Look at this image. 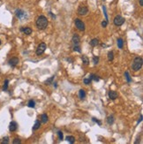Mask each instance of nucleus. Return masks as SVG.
Segmentation results:
<instances>
[{
    "label": "nucleus",
    "instance_id": "f257e3e1",
    "mask_svg": "<svg viewBox=\"0 0 143 144\" xmlns=\"http://www.w3.org/2000/svg\"><path fill=\"white\" fill-rule=\"evenodd\" d=\"M48 26V20L47 18L43 16V15H41L39 16L36 20V27L41 30H43L47 28Z\"/></svg>",
    "mask_w": 143,
    "mask_h": 144
},
{
    "label": "nucleus",
    "instance_id": "f03ea898",
    "mask_svg": "<svg viewBox=\"0 0 143 144\" xmlns=\"http://www.w3.org/2000/svg\"><path fill=\"white\" fill-rule=\"evenodd\" d=\"M142 64H143V60H142V58L141 57H137V58H134L133 60V63H132V68L134 72H137L140 70L141 66H142Z\"/></svg>",
    "mask_w": 143,
    "mask_h": 144
},
{
    "label": "nucleus",
    "instance_id": "7ed1b4c3",
    "mask_svg": "<svg viewBox=\"0 0 143 144\" xmlns=\"http://www.w3.org/2000/svg\"><path fill=\"white\" fill-rule=\"evenodd\" d=\"M74 23H75V27L77 28L78 30H80V31H84L85 30L84 22L82 21V20H81L80 19H76Z\"/></svg>",
    "mask_w": 143,
    "mask_h": 144
},
{
    "label": "nucleus",
    "instance_id": "20e7f679",
    "mask_svg": "<svg viewBox=\"0 0 143 144\" xmlns=\"http://www.w3.org/2000/svg\"><path fill=\"white\" fill-rule=\"evenodd\" d=\"M46 48H47V45H46V43H41L40 44L38 45V47H37V49H36V55H38V56L42 55L44 52V51H45Z\"/></svg>",
    "mask_w": 143,
    "mask_h": 144
},
{
    "label": "nucleus",
    "instance_id": "39448f33",
    "mask_svg": "<svg viewBox=\"0 0 143 144\" xmlns=\"http://www.w3.org/2000/svg\"><path fill=\"white\" fill-rule=\"evenodd\" d=\"M113 22L116 26H122L125 22V19L123 18L122 16H120V15H117L114 18Z\"/></svg>",
    "mask_w": 143,
    "mask_h": 144
},
{
    "label": "nucleus",
    "instance_id": "423d86ee",
    "mask_svg": "<svg viewBox=\"0 0 143 144\" xmlns=\"http://www.w3.org/2000/svg\"><path fill=\"white\" fill-rule=\"evenodd\" d=\"M88 12V7H86V6L81 5V6H80V7L78 8V14L79 15L84 16V15H86Z\"/></svg>",
    "mask_w": 143,
    "mask_h": 144
},
{
    "label": "nucleus",
    "instance_id": "0eeeda50",
    "mask_svg": "<svg viewBox=\"0 0 143 144\" xmlns=\"http://www.w3.org/2000/svg\"><path fill=\"white\" fill-rule=\"evenodd\" d=\"M15 13H16V16H17L19 19H20V20H24V19H25V17H27L26 12H25L24 11H22V10H20V9L16 10Z\"/></svg>",
    "mask_w": 143,
    "mask_h": 144
},
{
    "label": "nucleus",
    "instance_id": "6e6552de",
    "mask_svg": "<svg viewBox=\"0 0 143 144\" xmlns=\"http://www.w3.org/2000/svg\"><path fill=\"white\" fill-rule=\"evenodd\" d=\"M19 58H16V57H14V58H12L11 59L9 60V65H11L12 67H15V66L19 64Z\"/></svg>",
    "mask_w": 143,
    "mask_h": 144
},
{
    "label": "nucleus",
    "instance_id": "1a4fd4ad",
    "mask_svg": "<svg viewBox=\"0 0 143 144\" xmlns=\"http://www.w3.org/2000/svg\"><path fill=\"white\" fill-rule=\"evenodd\" d=\"M18 128V125H17V123L15 122V121H12L10 123V125H9V130L11 131V132H14L16 131Z\"/></svg>",
    "mask_w": 143,
    "mask_h": 144
},
{
    "label": "nucleus",
    "instance_id": "9d476101",
    "mask_svg": "<svg viewBox=\"0 0 143 144\" xmlns=\"http://www.w3.org/2000/svg\"><path fill=\"white\" fill-rule=\"evenodd\" d=\"M72 41H73V43L74 45H79V44H80L81 38H80V36H78V35H74V36H73V39H72Z\"/></svg>",
    "mask_w": 143,
    "mask_h": 144
},
{
    "label": "nucleus",
    "instance_id": "9b49d317",
    "mask_svg": "<svg viewBox=\"0 0 143 144\" xmlns=\"http://www.w3.org/2000/svg\"><path fill=\"white\" fill-rule=\"evenodd\" d=\"M117 93L116 91H113V90H110V92H109V97L111 99V100H115L116 98L117 97Z\"/></svg>",
    "mask_w": 143,
    "mask_h": 144
},
{
    "label": "nucleus",
    "instance_id": "f8f14e48",
    "mask_svg": "<svg viewBox=\"0 0 143 144\" xmlns=\"http://www.w3.org/2000/svg\"><path fill=\"white\" fill-rule=\"evenodd\" d=\"M40 126H41L40 120H36V121L35 122V125L33 126V130L34 131H36V130H38L40 128Z\"/></svg>",
    "mask_w": 143,
    "mask_h": 144
},
{
    "label": "nucleus",
    "instance_id": "ddd939ff",
    "mask_svg": "<svg viewBox=\"0 0 143 144\" xmlns=\"http://www.w3.org/2000/svg\"><path fill=\"white\" fill-rule=\"evenodd\" d=\"M79 97L81 98V100L85 99V97H86V92H85L84 89H81L79 91Z\"/></svg>",
    "mask_w": 143,
    "mask_h": 144
},
{
    "label": "nucleus",
    "instance_id": "4468645a",
    "mask_svg": "<svg viewBox=\"0 0 143 144\" xmlns=\"http://www.w3.org/2000/svg\"><path fill=\"white\" fill-rule=\"evenodd\" d=\"M117 47L119 49H123V46H124V41L122 38H118L117 40Z\"/></svg>",
    "mask_w": 143,
    "mask_h": 144
},
{
    "label": "nucleus",
    "instance_id": "2eb2a0df",
    "mask_svg": "<svg viewBox=\"0 0 143 144\" xmlns=\"http://www.w3.org/2000/svg\"><path fill=\"white\" fill-rule=\"evenodd\" d=\"M20 31L24 32L26 35H30L32 33V29L30 28H20Z\"/></svg>",
    "mask_w": 143,
    "mask_h": 144
},
{
    "label": "nucleus",
    "instance_id": "dca6fc26",
    "mask_svg": "<svg viewBox=\"0 0 143 144\" xmlns=\"http://www.w3.org/2000/svg\"><path fill=\"white\" fill-rule=\"evenodd\" d=\"M81 58H82V62H83V64H84L85 65H88V64H89V58H88L87 56L83 55V56L81 57Z\"/></svg>",
    "mask_w": 143,
    "mask_h": 144
},
{
    "label": "nucleus",
    "instance_id": "f3484780",
    "mask_svg": "<svg viewBox=\"0 0 143 144\" xmlns=\"http://www.w3.org/2000/svg\"><path fill=\"white\" fill-rule=\"evenodd\" d=\"M41 122L42 123H47L48 122V116L47 114H43L41 116Z\"/></svg>",
    "mask_w": 143,
    "mask_h": 144
},
{
    "label": "nucleus",
    "instance_id": "a211bd4d",
    "mask_svg": "<svg viewBox=\"0 0 143 144\" xmlns=\"http://www.w3.org/2000/svg\"><path fill=\"white\" fill-rule=\"evenodd\" d=\"M66 140L68 141V142H70L71 144L74 143V141H75V138H74L73 136H66Z\"/></svg>",
    "mask_w": 143,
    "mask_h": 144
},
{
    "label": "nucleus",
    "instance_id": "6ab92c4d",
    "mask_svg": "<svg viewBox=\"0 0 143 144\" xmlns=\"http://www.w3.org/2000/svg\"><path fill=\"white\" fill-rule=\"evenodd\" d=\"M99 43V41H98V39H96V38H95V39H93L92 41H90V45L91 46H96L97 44Z\"/></svg>",
    "mask_w": 143,
    "mask_h": 144
},
{
    "label": "nucleus",
    "instance_id": "aec40b11",
    "mask_svg": "<svg viewBox=\"0 0 143 144\" xmlns=\"http://www.w3.org/2000/svg\"><path fill=\"white\" fill-rule=\"evenodd\" d=\"M54 79H55V76H52V77H50V79H48L47 80L45 81V84H46V85H50L51 83H53Z\"/></svg>",
    "mask_w": 143,
    "mask_h": 144
},
{
    "label": "nucleus",
    "instance_id": "412c9836",
    "mask_svg": "<svg viewBox=\"0 0 143 144\" xmlns=\"http://www.w3.org/2000/svg\"><path fill=\"white\" fill-rule=\"evenodd\" d=\"M27 106L29 108H35V101L34 100H29L28 104H27Z\"/></svg>",
    "mask_w": 143,
    "mask_h": 144
},
{
    "label": "nucleus",
    "instance_id": "4be33fe9",
    "mask_svg": "<svg viewBox=\"0 0 143 144\" xmlns=\"http://www.w3.org/2000/svg\"><path fill=\"white\" fill-rule=\"evenodd\" d=\"M108 59L110 60V61H112L114 59V53L113 51H110L109 53H108Z\"/></svg>",
    "mask_w": 143,
    "mask_h": 144
},
{
    "label": "nucleus",
    "instance_id": "5701e85b",
    "mask_svg": "<svg viewBox=\"0 0 143 144\" xmlns=\"http://www.w3.org/2000/svg\"><path fill=\"white\" fill-rule=\"evenodd\" d=\"M125 79H126V80H127V82H128V83L132 82V79H131V77H130V74H129L128 72H125Z\"/></svg>",
    "mask_w": 143,
    "mask_h": 144
},
{
    "label": "nucleus",
    "instance_id": "b1692460",
    "mask_svg": "<svg viewBox=\"0 0 143 144\" xmlns=\"http://www.w3.org/2000/svg\"><path fill=\"white\" fill-rule=\"evenodd\" d=\"M107 122H108V124H110V125L113 124L114 118L112 117V116H110V117H108V118H107Z\"/></svg>",
    "mask_w": 143,
    "mask_h": 144
},
{
    "label": "nucleus",
    "instance_id": "393cba45",
    "mask_svg": "<svg viewBox=\"0 0 143 144\" xmlns=\"http://www.w3.org/2000/svg\"><path fill=\"white\" fill-rule=\"evenodd\" d=\"M8 82H9V80L7 79L4 80V87H3V90L4 91H6L8 88Z\"/></svg>",
    "mask_w": 143,
    "mask_h": 144
},
{
    "label": "nucleus",
    "instance_id": "a878e982",
    "mask_svg": "<svg viewBox=\"0 0 143 144\" xmlns=\"http://www.w3.org/2000/svg\"><path fill=\"white\" fill-rule=\"evenodd\" d=\"M89 78H90L91 80H94L95 81H99V80H100V79H99V77H97V76L95 75V74H91Z\"/></svg>",
    "mask_w": 143,
    "mask_h": 144
},
{
    "label": "nucleus",
    "instance_id": "bb28decb",
    "mask_svg": "<svg viewBox=\"0 0 143 144\" xmlns=\"http://www.w3.org/2000/svg\"><path fill=\"white\" fill-rule=\"evenodd\" d=\"M2 143L3 144H8L9 143V137L8 136H5L3 139V140H2Z\"/></svg>",
    "mask_w": 143,
    "mask_h": 144
},
{
    "label": "nucleus",
    "instance_id": "cd10ccee",
    "mask_svg": "<svg viewBox=\"0 0 143 144\" xmlns=\"http://www.w3.org/2000/svg\"><path fill=\"white\" fill-rule=\"evenodd\" d=\"M93 62H94V64L95 65H97L98 64V62H99V57H93Z\"/></svg>",
    "mask_w": 143,
    "mask_h": 144
},
{
    "label": "nucleus",
    "instance_id": "c85d7f7f",
    "mask_svg": "<svg viewBox=\"0 0 143 144\" xmlns=\"http://www.w3.org/2000/svg\"><path fill=\"white\" fill-rule=\"evenodd\" d=\"M73 51H77V52H81V47L79 46V45H74Z\"/></svg>",
    "mask_w": 143,
    "mask_h": 144
},
{
    "label": "nucleus",
    "instance_id": "c756f323",
    "mask_svg": "<svg viewBox=\"0 0 143 144\" xmlns=\"http://www.w3.org/2000/svg\"><path fill=\"white\" fill-rule=\"evenodd\" d=\"M91 80H92L90 78H88V79H84V83L86 85H88V84H90L91 83Z\"/></svg>",
    "mask_w": 143,
    "mask_h": 144
},
{
    "label": "nucleus",
    "instance_id": "7c9ffc66",
    "mask_svg": "<svg viewBox=\"0 0 143 144\" xmlns=\"http://www.w3.org/2000/svg\"><path fill=\"white\" fill-rule=\"evenodd\" d=\"M58 135L59 140H63V138H64V136H63V133L61 132V131H58Z\"/></svg>",
    "mask_w": 143,
    "mask_h": 144
},
{
    "label": "nucleus",
    "instance_id": "2f4dec72",
    "mask_svg": "<svg viewBox=\"0 0 143 144\" xmlns=\"http://www.w3.org/2000/svg\"><path fill=\"white\" fill-rule=\"evenodd\" d=\"M103 9L104 15H105V20H107V21H108V15H107V12H106V8H105V6H103Z\"/></svg>",
    "mask_w": 143,
    "mask_h": 144
},
{
    "label": "nucleus",
    "instance_id": "473e14b6",
    "mask_svg": "<svg viewBox=\"0 0 143 144\" xmlns=\"http://www.w3.org/2000/svg\"><path fill=\"white\" fill-rule=\"evenodd\" d=\"M20 142H21V141H20V140H19V139H18V138L14 139V140H13V141H12V143H13V144H19Z\"/></svg>",
    "mask_w": 143,
    "mask_h": 144
},
{
    "label": "nucleus",
    "instance_id": "72a5a7b5",
    "mask_svg": "<svg viewBox=\"0 0 143 144\" xmlns=\"http://www.w3.org/2000/svg\"><path fill=\"white\" fill-rule=\"evenodd\" d=\"M93 121H94V122H95V123H97V124H98V125H99V126H101V125H102V122H101V121H100V120H98V119H95V118H93Z\"/></svg>",
    "mask_w": 143,
    "mask_h": 144
},
{
    "label": "nucleus",
    "instance_id": "f704fd0d",
    "mask_svg": "<svg viewBox=\"0 0 143 144\" xmlns=\"http://www.w3.org/2000/svg\"><path fill=\"white\" fill-rule=\"evenodd\" d=\"M107 25H108V21H107V20H103V21L102 22V26H103V28L107 27Z\"/></svg>",
    "mask_w": 143,
    "mask_h": 144
},
{
    "label": "nucleus",
    "instance_id": "c9c22d12",
    "mask_svg": "<svg viewBox=\"0 0 143 144\" xmlns=\"http://www.w3.org/2000/svg\"><path fill=\"white\" fill-rule=\"evenodd\" d=\"M141 121H142V115H140V118H139V119L138 120V124H139V123H140Z\"/></svg>",
    "mask_w": 143,
    "mask_h": 144
},
{
    "label": "nucleus",
    "instance_id": "e433bc0d",
    "mask_svg": "<svg viewBox=\"0 0 143 144\" xmlns=\"http://www.w3.org/2000/svg\"><path fill=\"white\" fill-rule=\"evenodd\" d=\"M139 5L143 6V0H139Z\"/></svg>",
    "mask_w": 143,
    "mask_h": 144
},
{
    "label": "nucleus",
    "instance_id": "4c0bfd02",
    "mask_svg": "<svg viewBox=\"0 0 143 144\" xmlns=\"http://www.w3.org/2000/svg\"><path fill=\"white\" fill-rule=\"evenodd\" d=\"M0 44H1V40H0Z\"/></svg>",
    "mask_w": 143,
    "mask_h": 144
}]
</instances>
